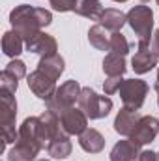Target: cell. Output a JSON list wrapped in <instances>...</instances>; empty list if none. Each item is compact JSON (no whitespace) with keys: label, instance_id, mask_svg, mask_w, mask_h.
Here are the masks:
<instances>
[{"label":"cell","instance_id":"cell-26","mask_svg":"<svg viewBox=\"0 0 159 161\" xmlns=\"http://www.w3.org/2000/svg\"><path fill=\"white\" fill-rule=\"evenodd\" d=\"M49 4L52 6L54 11H60V13L75 11V8H77V0H49Z\"/></svg>","mask_w":159,"mask_h":161},{"label":"cell","instance_id":"cell-21","mask_svg":"<svg viewBox=\"0 0 159 161\" xmlns=\"http://www.w3.org/2000/svg\"><path fill=\"white\" fill-rule=\"evenodd\" d=\"M25 49V40L19 36V32L15 30H9L4 34L2 38V51L6 56H11V58H17Z\"/></svg>","mask_w":159,"mask_h":161},{"label":"cell","instance_id":"cell-20","mask_svg":"<svg viewBox=\"0 0 159 161\" xmlns=\"http://www.w3.org/2000/svg\"><path fill=\"white\" fill-rule=\"evenodd\" d=\"M127 66H125V56L118 53H109L103 58V71L107 77H122L125 73Z\"/></svg>","mask_w":159,"mask_h":161},{"label":"cell","instance_id":"cell-30","mask_svg":"<svg viewBox=\"0 0 159 161\" xmlns=\"http://www.w3.org/2000/svg\"><path fill=\"white\" fill-rule=\"evenodd\" d=\"M156 94H157V105H159V71H157V79H156Z\"/></svg>","mask_w":159,"mask_h":161},{"label":"cell","instance_id":"cell-32","mask_svg":"<svg viewBox=\"0 0 159 161\" xmlns=\"http://www.w3.org/2000/svg\"><path fill=\"white\" fill-rule=\"evenodd\" d=\"M40 161H51V159H40Z\"/></svg>","mask_w":159,"mask_h":161},{"label":"cell","instance_id":"cell-24","mask_svg":"<svg viewBox=\"0 0 159 161\" xmlns=\"http://www.w3.org/2000/svg\"><path fill=\"white\" fill-rule=\"evenodd\" d=\"M17 88H19V79L15 75H11L9 71L2 69V73H0V90H8V92L15 94Z\"/></svg>","mask_w":159,"mask_h":161},{"label":"cell","instance_id":"cell-5","mask_svg":"<svg viewBox=\"0 0 159 161\" xmlns=\"http://www.w3.org/2000/svg\"><path fill=\"white\" fill-rule=\"evenodd\" d=\"M127 25L133 28L135 36L139 41H146L154 38L152 30H154V11L150 9V6H135L127 11Z\"/></svg>","mask_w":159,"mask_h":161},{"label":"cell","instance_id":"cell-18","mask_svg":"<svg viewBox=\"0 0 159 161\" xmlns=\"http://www.w3.org/2000/svg\"><path fill=\"white\" fill-rule=\"evenodd\" d=\"M111 36L112 34L99 23L90 26V30H88V41L97 51H111Z\"/></svg>","mask_w":159,"mask_h":161},{"label":"cell","instance_id":"cell-31","mask_svg":"<svg viewBox=\"0 0 159 161\" xmlns=\"http://www.w3.org/2000/svg\"><path fill=\"white\" fill-rule=\"evenodd\" d=\"M114 2H127V0H114Z\"/></svg>","mask_w":159,"mask_h":161},{"label":"cell","instance_id":"cell-29","mask_svg":"<svg viewBox=\"0 0 159 161\" xmlns=\"http://www.w3.org/2000/svg\"><path fill=\"white\" fill-rule=\"evenodd\" d=\"M152 51L156 53V56L159 60V28H157V32L154 34V38H152Z\"/></svg>","mask_w":159,"mask_h":161},{"label":"cell","instance_id":"cell-7","mask_svg":"<svg viewBox=\"0 0 159 161\" xmlns=\"http://www.w3.org/2000/svg\"><path fill=\"white\" fill-rule=\"evenodd\" d=\"M118 94L125 109L139 111L144 105V99L148 96V84L140 79H123Z\"/></svg>","mask_w":159,"mask_h":161},{"label":"cell","instance_id":"cell-23","mask_svg":"<svg viewBox=\"0 0 159 161\" xmlns=\"http://www.w3.org/2000/svg\"><path fill=\"white\" fill-rule=\"evenodd\" d=\"M129 49H131V45L125 40V36L122 32H112V36H111V51L109 53H118V54L125 56L129 53Z\"/></svg>","mask_w":159,"mask_h":161},{"label":"cell","instance_id":"cell-3","mask_svg":"<svg viewBox=\"0 0 159 161\" xmlns=\"http://www.w3.org/2000/svg\"><path fill=\"white\" fill-rule=\"evenodd\" d=\"M0 125H2V146L0 152L6 150V144H11L19 137V129H15L17 118V101L11 92L0 90Z\"/></svg>","mask_w":159,"mask_h":161},{"label":"cell","instance_id":"cell-13","mask_svg":"<svg viewBox=\"0 0 159 161\" xmlns=\"http://www.w3.org/2000/svg\"><path fill=\"white\" fill-rule=\"evenodd\" d=\"M140 116L142 114L139 111H131V109L122 107L118 111V114H116V118H114V131L120 133L122 137H129L133 133L137 122L140 120Z\"/></svg>","mask_w":159,"mask_h":161},{"label":"cell","instance_id":"cell-1","mask_svg":"<svg viewBox=\"0 0 159 161\" xmlns=\"http://www.w3.org/2000/svg\"><path fill=\"white\" fill-rule=\"evenodd\" d=\"M45 148L40 135V116H28L19 125V137L8 154V161H36Z\"/></svg>","mask_w":159,"mask_h":161},{"label":"cell","instance_id":"cell-15","mask_svg":"<svg viewBox=\"0 0 159 161\" xmlns=\"http://www.w3.org/2000/svg\"><path fill=\"white\" fill-rule=\"evenodd\" d=\"M139 148L140 146L137 142H133L131 139L118 141L111 150V161H135L140 152Z\"/></svg>","mask_w":159,"mask_h":161},{"label":"cell","instance_id":"cell-11","mask_svg":"<svg viewBox=\"0 0 159 161\" xmlns=\"http://www.w3.org/2000/svg\"><path fill=\"white\" fill-rule=\"evenodd\" d=\"M60 124H62V129L68 135H77L79 137L88 127V116L84 114V111L71 107V109H68L60 114Z\"/></svg>","mask_w":159,"mask_h":161},{"label":"cell","instance_id":"cell-10","mask_svg":"<svg viewBox=\"0 0 159 161\" xmlns=\"http://www.w3.org/2000/svg\"><path fill=\"white\" fill-rule=\"evenodd\" d=\"M157 56H156V53L152 51V47H150V43H146V41H139V47H137V53L133 54V58H131V68H133V71L137 73V75H144V73H148L150 69H154L156 66H157Z\"/></svg>","mask_w":159,"mask_h":161},{"label":"cell","instance_id":"cell-28","mask_svg":"<svg viewBox=\"0 0 159 161\" xmlns=\"http://www.w3.org/2000/svg\"><path fill=\"white\" fill-rule=\"evenodd\" d=\"M135 161H159V158H157V154L152 152V150H142V152H139V156H137Z\"/></svg>","mask_w":159,"mask_h":161},{"label":"cell","instance_id":"cell-6","mask_svg":"<svg viewBox=\"0 0 159 161\" xmlns=\"http://www.w3.org/2000/svg\"><path fill=\"white\" fill-rule=\"evenodd\" d=\"M80 90L82 88H80V84L77 80H66L64 84H60L56 88L54 96L47 101V109L52 111V113H56L60 116L64 111L71 109L75 105V101H79Z\"/></svg>","mask_w":159,"mask_h":161},{"label":"cell","instance_id":"cell-14","mask_svg":"<svg viewBox=\"0 0 159 161\" xmlns=\"http://www.w3.org/2000/svg\"><path fill=\"white\" fill-rule=\"evenodd\" d=\"M79 146L88 154H99L105 148V137L97 129L86 127V131L79 135Z\"/></svg>","mask_w":159,"mask_h":161},{"label":"cell","instance_id":"cell-36","mask_svg":"<svg viewBox=\"0 0 159 161\" xmlns=\"http://www.w3.org/2000/svg\"><path fill=\"white\" fill-rule=\"evenodd\" d=\"M157 120H159V118H157Z\"/></svg>","mask_w":159,"mask_h":161},{"label":"cell","instance_id":"cell-27","mask_svg":"<svg viewBox=\"0 0 159 161\" xmlns=\"http://www.w3.org/2000/svg\"><path fill=\"white\" fill-rule=\"evenodd\" d=\"M122 82H123L122 77H107L105 82H103V90H105V94H107V96L116 94V92L120 90V86H122Z\"/></svg>","mask_w":159,"mask_h":161},{"label":"cell","instance_id":"cell-33","mask_svg":"<svg viewBox=\"0 0 159 161\" xmlns=\"http://www.w3.org/2000/svg\"><path fill=\"white\" fill-rule=\"evenodd\" d=\"M140 2H148V0H140Z\"/></svg>","mask_w":159,"mask_h":161},{"label":"cell","instance_id":"cell-9","mask_svg":"<svg viewBox=\"0 0 159 161\" xmlns=\"http://www.w3.org/2000/svg\"><path fill=\"white\" fill-rule=\"evenodd\" d=\"M159 133V120L154 116H140V120L137 122L133 133L129 135V139L133 142H137L139 146H146L150 144Z\"/></svg>","mask_w":159,"mask_h":161},{"label":"cell","instance_id":"cell-16","mask_svg":"<svg viewBox=\"0 0 159 161\" xmlns=\"http://www.w3.org/2000/svg\"><path fill=\"white\" fill-rule=\"evenodd\" d=\"M64 68H66V62L64 58L56 53V54H49V56H41V60L38 62V69H41L43 73H47L51 79L58 80L60 75L64 73Z\"/></svg>","mask_w":159,"mask_h":161},{"label":"cell","instance_id":"cell-17","mask_svg":"<svg viewBox=\"0 0 159 161\" xmlns=\"http://www.w3.org/2000/svg\"><path fill=\"white\" fill-rule=\"evenodd\" d=\"M71 148H73V144L69 141V135L68 133H60L58 137H54L47 144V154L52 159H66L71 154Z\"/></svg>","mask_w":159,"mask_h":161},{"label":"cell","instance_id":"cell-34","mask_svg":"<svg viewBox=\"0 0 159 161\" xmlns=\"http://www.w3.org/2000/svg\"><path fill=\"white\" fill-rule=\"evenodd\" d=\"M156 2H157V6H159V0H156Z\"/></svg>","mask_w":159,"mask_h":161},{"label":"cell","instance_id":"cell-8","mask_svg":"<svg viewBox=\"0 0 159 161\" xmlns=\"http://www.w3.org/2000/svg\"><path fill=\"white\" fill-rule=\"evenodd\" d=\"M26 82H28V88L34 92V96H38L40 99H43L45 103L54 96L56 92V80L51 79L47 73H43L41 69H34L28 77H26Z\"/></svg>","mask_w":159,"mask_h":161},{"label":"cell","instance_id":"cell-22","mask_svg":"<svg viewBox=\"0 0 159 161\" xmlns=\"http://www.w3.org/2000/svg\"><path fill=\"white\" fill-rule=\"evenodd\" d=\"M103 6L99 0H77V8L75 13L80 17H86L90 21H99L103 15Z\"/></svg>","mask_w":159,"mask_h":161},{"label":"cell","instance_id":"cell-2","mask_svg":"<svg viewBox=\"0 0 159 161\" xmlns=\"http://www.w3.org/2000/svg\"><path fill=\"white\" fill-rule=\"evenodd\" d=\"M9 23L13 30L19 32V36L26 41L52 23V13L45 8L21 4V6H15V9H11Z\"/></svg>","mask_w":159,"mask_h":161},{"label":"cell","instance_id":"cell-25","mask_svg":"<svg viewBox=\"0 0 159 161\" xmlns=\"http://www.w3.org/2000/svg\"><path fill=\"white\" fill-rule=\"evenodd\" d=\"M4 69H6V71H9L11 75H15L19 80L23 79V77H26V66H25V62H21V60H17V58H13V60H11Z\"/></svg>","mask_w":159,"mask_h":161},{"label":"cell","instance_id":"cell-19","mask_svg":"<svg viewBox=\"0 0 159 161\" xmlns=\"http://www.w3.org/2000/svg\"><path fill=\"white\" fill-rule=\"evenodd\" d=\"M125 23H127V13H122L120 9H114V8L105 9L99 19V25L105 26L109 32H120Z\"/></svg>","mask_w":159,"mask_h":161},{"label":"cell","instance_id":"cell-4","mask_svg":"<svg viewBox=\"0 0 159 161\" xmlns=\"http://www.w3.org/2000/svg\"><path fill=\"white\" fill-rule=\"evenodd\" d=\"M79 109L84 111V114L90 120H101L112 111V99L107 96H99L94 88L86 86L80 90L79 96Z\"/></svg>","mask_w":159,"mask_h":161},{"label":"cell","instance_id":"cell-35","mask_svg":"<svg viewBox=\"0 0 159 161\" xmlns=\"http://www.w3.org/2000/svg\"><path fill=\"white\" fill-rule=\"evenodd\" d=\"M157 158H159V154H157Z\"/></svg>","mask_w":159,"mask_h":161},{"label":"cell","instance_id":"cell-12","mask_svg":"<svg viewBox=\"0 0 159 161\" xmlns=\"http://www.w3.org/2000/svg\"><path fill=\"white\" fill-rule=\"evenodd\" d=\"M25 49L28 53H36V54H41V56H49V54H56L58 43H56V40L51 34H47V32L41 30L36 36H32V38H28V40L25 41Z\"/></svg>","mask_w":159,"mask_h":161}]
</instances>
